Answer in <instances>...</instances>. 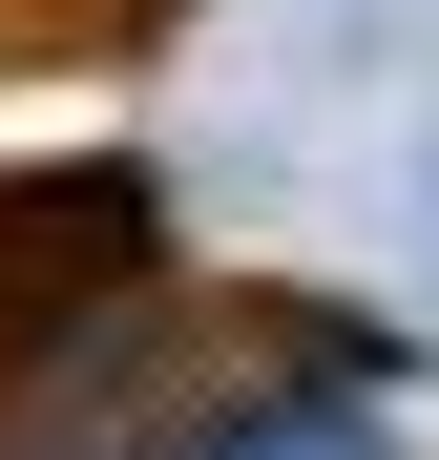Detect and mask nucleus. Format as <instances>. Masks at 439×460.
I'll use <instances>...</instances> for the list:
<instances>
[{
	"label": "nucleus",
	"mask_w": 439,
	"mask_h": 460,
	"mask_svg": "<svg viewBox=\"0 0 439 460\" xmlns=\"http://www.w3.org/2000/svg\"><path fill=\"white\" fill-rule=\"evenodd\" d=\"M209 460H398L377 419H335V398H293V419H251V439H209Z\"/></svg>",
	"instance_id": "nucleus-1"
}]
</instances>
